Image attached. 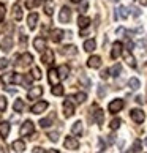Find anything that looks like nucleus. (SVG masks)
<instances>
[{
  "label": "nucleus",
  "mask_w": 147,
  "mask_h": 153,
  "mask_svg": "<svg viewBox=\"0 0 147 153\" xmlns=\"http://www.w3.org/2000/svg\"><path fill=\"white\" fill-rule=\"evenodd\" d=\"M141 3H143L144 7H147V0H141Z\"/></svg>",
  "instance_id": "obj_54"
},
{
  "label": "nucleus",
  "mask_w": 147,
  "mask_h": 153,
  "mask_svg": "<svg viewBox=\"0 0 147 153\" xmlns=\"http://www.w3.org/2000/svg\"><path fill=\"white\" fill-rule=\"evenodd\" d=\"M63 145H65V149H66V150H78V149H79V142H78V139L71 137V136H66V137H65Z\"/></svg>",
  "instance_id": "obj_4"
},
{
  "label": "nucleus",
  "mask_w": 147,
  "mask_h": 153,
  "mask_svg": "<svg viewBox=\"0 0 147 153\" xmlns=\"http://www.w3.org/2000/svg\"><path fill=\"white\" fill-rule=\"evenodd\" d=\"M59 73H57V70H54V68H51L49 70V73H48V81H49V84L51 85H57L59 84Z\"/></svg>",
  "instance_id": "obj_13"
},
{
  "label": "nucleus",
  "mask_w": 147,
  "mask_h": 153,
  "mask_svg": "<svg viewBox=\"0 0 147 153\" xmlns=\"http://www.w3.org/2000/svg\"><path fill=\"white\" fill-rule=\"evenodd\" d=\"M139 14H141V10H139V8H136V7H134V8H133V16H134V18H138Z\"/></svg>",
  "instance_id": "obj_49"
},
{
  "label": "nucleus",
  "mask_w": 147,
  "mask_h": 153,
  "mask_svg": "<svg viewBox=\"0 0 147 153\" xmlns=\"http://www.w3.org/2000/svg\"><path fill=\"white\" fill-rule=\"evenodd\" d=\"M87 66H89V68H93V70H97V68L101 66V59L98 57V55H92V57L87 60Z\"/></svg>",
  "instance_id": "obj_15"
},
{
  "label": "nucleus",
  "mask_w": 147,
  "mask_h": 153,
  "mask_svg": "<svg viewBox=\"0 0 147 153\" xmlns=\"http://www.w3.org/2000/svg\"><path fill=\"white\" fill-rule=\"evenodd\" d=\"M128 87L131 88V90H138L141 87V82H139V79L138 77H131L128 81Z\"/></svg>",
  "instance_id": "obj_29"
},
{
  "label": "nucleus",
  "mask_w": 147,
  "mask_h": 153,
  "mask_svg": "<svg viewBox=\"0 0 147 153\" xmlns=\"http://www.w3.org/2000/svg\"><path fill=\"white\" fill-rule=\"evenodd\" d=\"M125 62H127V63L131 66V68H136V60H134V57L131 55V52H128V51L125 52Z\"/></svg>",
  "instance_id": "obj_30"
},
{
  "label": "nucleus",
  "mask_w": 147,
  "mask_h": 153,
  "mask_svg": "<svg viewBox=\"0 0 147 153\" xmlns=\"http://www.w3.org/2000/svg\"><path fill=\"white\" fill-rule=\"evenodd\" d=\"M10 129H11V125H10L8 122H0V136H2L3 139L8 137Z\"/></svg>",
  "instance_id": "obj_19"
},
{
  "label": "nucleus",
  "mask_w": 147,
  "mask_h": 153,
  "mask_svg": "<svg viewBox=\"0 0 147 153\" xmlns=\"http://www.w3.org/2000/svg\"><path fill=\"white\" fill-rule=\"evenodd\" d=\"M41 3H43V0H25V8L27 10H33V8L40 7Z\"/></svg>",
  "instance_id": "obj_26"
},
{
  "label": "nucleus",
  "mask_w": 147,
  "mask_h": 153,
  "mask_svg": "<svg viewBox=\"0 0 147 153\" xmlns=\"http://www.w3.org/2000/svg\"><path fill=\"white\" fill-rule=\"evenodd\" d=\"M33 153H44V150L41 149V147H35V149H33Z\"/></svg>",
  "instance_id": "obj_50"
},
{
  "label": "nucleus",
  "mask_w": 147,
  "mask_h": 153,
  "mask_svg": "<svg viewBox=\"0 0 147 153\" xmlns=\"http://www.w3.org/2000/svg\"><path fill=\"white\" fill-rule=\"evenodd\" d=\"M120 73H122V65L120 63H117V65H114L109 70V74H112L114 77H117V76H120Z\"/></svg>",
  "instance_id": "obj_32"
},
{
  "label": "nucleus",
  "mask_w": 147,
  "mask_h": 153,
  "mask_svg": "<svg viewBox=\"0 0 147 153\" xmlns=\"http://www.w3.org/2000/svg\"><path fill=\"white\" fill-rule=\"evenodd\" d=\"M75 100H76V103H84V101L87 100V95L84 92H79V93L75 95Z\"/></svg>",
  "instance_id": "obj_37"
},
{
  "label": "nucleus",
  "mask_w": 147,
  "mask_h": 153,
  "mask_svg": "<svg viewBox=\"0 0 147 153\" xmlns=\"http://www.w3.org/2000/svg\"><path fill=\"white\" fill-rule=\"evenodd\" d=\"M60 54L63 55H68V57H71V55H76V46H65L60 49Z\"/></svg>",
  "instance_id": "obj_23"
},
{
  "label": "nucleus",
  "mask_w": 147,
  "mask_h": 153,
  "mask_svg": "<svg viewBox=\"0 0 147 153\" xmlns=\"http://www.w3.org/2000/svg\"><path fill=\"white\" fill-rule=\"evenodd\" d=\"M11 147H13V150H14V152L21 153V152H24V150H25V142H24V140H14V142L11 144Z\"/></svg>",
  "instance_id": "obj_22"
},
{
  "label": "nucleus",
  "mask_w": 147,
  "mask_h": 153,
  "mask_svg": "<svg viewBox=\"0 0 147 153\" xmlns=\"http://www.w3.org/2000/svg\"><path fill=\"white\" fill-rule=\"evenodd\" d=\"M52 120H54V115L52 117H48V118H43V120H40V126L41 128H48V126H51L52 125Z\"/></svg>",
  "instance_id": "obj_34"
},
{
  "label": "nucleus",
  "mask_w": 147,
  "mask_h": 153,
  "mask_svg": "<svg viewBox=\"0 0 147 153\" xmlns=\"http://www.w3.org/2000/svg\"><path fill=\"white\" fill-rule=\"evenodd\" d=\"M32 76H33V79H41V70L35 66V68L32 70Z\"/></svg>",
  "instance_id": "obj_40"
},
{
  "label": "nucleus",
  "mask_w": 147,
  "mask_h": 153,
  "mask_svg": "<svg viewBox=\"0 0 147 153\" xmlns=\"http://www.w3.org/2000/svg\"><path fill=\"white\" fill-rule=\"evenodd\" d=\"M141 140L138 139V140H134V144H133V149H131V153H139L141 152Z\"/></svg>",
  "instance_id": "obj_38"
},
{
  "label": "nucleus",
  "mask_w": 147,
  "mask_h": 153,
  "mask_svg": "<svg viewBox=\"0 0 147 153\" xmlns=\"http://www.w3.org/2000/svg\"><path fill=\"white\" fill-rule=\"evenodd\" d=\"M71 2H75V3H79V2H81V0H71Z\"/></svg>",
  "instance_id": "obj_56"
},
{
  "label": "nucleus",
  "mask_w": 147,
  "mask_h": 153,
  "mask_svg": "<svg viewBox=\"0 0 147 153\" xmlns=\"http://www.w3.org/2000/svg\"><path fill=\"white\" fill-rule=\"evenodd\" d=\"M57 73H59V77L63 81V79H66V77H68V74H70V66L68 65H62V66H59Z\"/></svg>",
  "instance_id": "obj_21"
},
{
  "label": "nucleus",
  "mask_w": 147,
  "mask_h": 153,
  "mask_svg": "<svg viewBox=\"0 0 147 153\" xmlns=\"http://www.w3.org/2000/svg\"><path fill=\"white\" fill-rule=\"evenodd\" d=\"M87 7H89L87 3H82V5H81V11H86V10H87Z\"/></svg>",
  "instance_id": "obj_53"
},
{
  "label": "nucleus",
  "mask_w": 147,
  "mask_h": 153,
  "mask_svg": "<svg viewBox=\"0 0 147 153\" xmlns=\"http://www.w3.org/2000/svg\"><path fill=\"white\" fill-rule=\"evenodd\" d=\"M49 153H59V150H54L52 149V150H49Z\"/></svg>",
  "instance_id": "obj_55"
},
{
  "label": "nucleus",
  "mask_w": 147,
  "mask_h": 153,
  "mask_svg": "<svg viewBox=\"0 0 147 153\" xmlns=\"http://www.w3.org/2000/svg\"><path fill=\"white\" fill-rule=\"evenodd\" d=\"M130 115H131V118H133V122H134V123H143V122H144V118H146L144 112L141 111V109H133L131 112H130Z\"/></svg>",
  "instance_id": "obj_8"
},
{
  "label": "nucleus",
  "mask_w": 147,
  "mask_h": 153,
  "mask_svg": "<svg viewBox=\"0 0 147 153\" xmlns=\"http://www.w3.org/2000/svg\"><path fill=\"white\" fill-rule=\"evenodd\" d=\"M48 137L52 140V142H57V140H59V133H57V131H52V133L48 134Z\"/></svg>",
  "instance_id": "obj_41"
},
{
  "label": "nucleus",
  "mask_w": 147,
  "mask_h": 153,
  "mask_svg": "<svg viewBox=\"0 0 147 153\" xmlns=\"http://www.w3.org/2000/svg\"><path fill=\"white\" fill-rule=\"evenodd\" d=\"M41 62L44 65H51V63H52V62H54V52H52V51H49V49L44 51L43 57H41Z\"/></svg>",
  "instance_id": "obj_17"
},
{
  "label": "nucleus",
  "mask_w": 147,
  "mask_h": 153,
  "mask_svg": "<svg viewBox=\"0 0 147 153\" xmlns=\"http://www.w3.org/2000/svg\"><path fill=\"white\" fill-rule=\"evenodd\" d=\"M41 95H43V88H41V87H32V88H30V92L27 93V100L35 101V100L40 98Z\"/></svg>",
  "instance_id": "obj_9"
},
{
  "label": "nucleus",
  "mask_w": 147,
  "mask_h": 153,
  "mask_svg": "<svg viewBox=\"0 0 147 153\" xmlns=\"http://www.w3.org/2000/svg\"><path fill=\"white\" fill-rule=\"evenodd\" d=\"M144 144H146V145H147V137H146V140H144Z\"/></svg>",
  "instance_id": "obj_57"
},
{
  "label": "nucleus",
  "mask_w": 147,
  "mask_h": 153,
  "mask_svg": "<svg viewBox=\"0 0 147 153\" xmlns=\"http://www.w3.org/2000/svg\"><path fill=\"white\" fill-rule=\"evenodd\" d=\"M123 106H125V103H123V100L117 98V100H112V101H111L109 106H108V109H109L111 114H117V112H120V111L123 109Z\"/></svg>",
  "instance_id": "obj_1"
},
{
  "label": "nucleus",
  "mask_w": 147,
  "mask_h": 153,
  "mask_svg": "<svg viewBox=\"0 0 147 153\" xmlns=\"http://www.w3.org/2000/svg\"><path fill=\"white\" fill-rule=\"evenodd\" d=\"M51 92H52L54 96H62L63 95V87L57 84V85H52V90H51Z\"/></svg>",
  "instance_id": "obj_36"
},
{
  "label": "nucleus",
  "mask_w": 147,
  "mask_h": 153,
  "mask_svg": "<svg viewBox=\"0 0 147 153\" xmlns=\"http://www.w3.org/2000/svg\"><path fill=\"white\" fill-rule=\"evenodd\" d=\"M112 2H119V0H112Z\"/></svg>",
  "instance_id": "obj_58"
},
{
  "label": "nucleus",
  "mask_w": 147,
  "mask_h": 153,
  "mask_svg": "<svg viewBox=\"0 0 147 153\" xmlns=\"http://www.w3.org/2000/svg\"><path fill=\"white\" fill-rule=\"evenodd\" d=\"M11 48H13V39H11V36H5L0 41V49L3 52H8V51H11Z\"/></svg>",
  "instance_id": "obj_14"
},
{
  "label": "nucleus",
  "mask_w": 147,
  "mask_h": 153,
  "mask_svg": "<svg viewBox=\"0 0 147 153\" xmlns=\"http://www.w3.org/2000/svg\"><path fill=\"white\" fill-rule=\"evenodd\" d=\"M63 30L62 29H54L52 32H51V39H52L54 43H59V41H62V38H63Z\"/></svg>",
  "instance_id": "obj_18"
},
{
  "label": "nucleus",
  "mask_w": 147,
  "mask_h": 153,
  "mask_svg": "<svg viewBox=\"0 0 147 153\" xmlns=\"http://www.w3.org/2000/svg\"><path fill=\"white\" fill-rule=\"evenodd\" d=\"M32 62H33V55L29 54V52H24V54H22L21 57L18 59V65H19V66H29Z\"/></svg>",
  "instance_id": "obj_6"
},
{
  "label": "nucleus",
  "mask_w": 147,
  "mask_h": 153,
  "mask_svg": "<svg viewBox=\"0 0 147 153\" xmlns=\"http://www.w3.org/2000/svg\"><path fill=\"white\" fill-rule=\"evenodd\" d=\"M100 77H101V79H104V81H106V79L109 77V70H103V71L100 73Z\"/></svg>",
  "instance_id": "obj_45"
},
{
  "label": "nucleus",
  "mask_w": 147,
  "mask_h": 153,
  "mask_svg": "<svg viewBox=\"0 0 147 153\" xmlns=\"http://www.w3.org/2000/svg\"><path fill=\"white\" fill-rule=\"evenodd\" d=\"M13 16H14L16 21H21L22 19V10H21V5L19 3H16L14 7H13Z\"/></svg>",
  "instance_id": "obj_28"
},
{
  "label": "nucleus",
  "mask_w": 147,
  "mask_h": 153,
  "mask_svg": "<svg viewBox=\"0 0 147 153\" xmlns=\"http://www.w3.org/2000/svg\"><path fill=\"white\" fill-rule=\"evenodd\" d=\"M37 22H38V14H37V13H30V14H29V18H27V24H29L30 30H35Z\"/></svg>",
  "instance_id": "obj_20"
},
{
  "label": "nucleus",
  "mask_w": 147,
  "mask_h": 153,
  "mask_svg": "<svg viewBox=\"0 0 147 153\" xmlns=\"http://www.w3.org/2000/svg\"><path fill=\"white\" fill-rule=\"evenodd\" d=\"M71 100H73L71 96H68V98L63 101V114H65L66 118L71 117L73 114H75V104H73V101H71Z\"/></svg>",
  "instance_id": "obj_2"
},
{
  "label": "nucleus",
  "mask_w": 147,
  "mask_h": 153,
  "mask_svg": "<svg viewBox=\"0 0 147 153\" xmlns=\"http://www.w3.org/2000/svg\"><path fill=\"white\" fill-rule=\"evenodd\" d=\"M5 109H7V100L3 96H0V112H3Z\"/></svg>",
  "instance_id": "obj_42"
},
{
  "label": "nucleus",
  "mask_w": 147,
  "mask_h": 153,
  "mask_svg": "<svg viewBox=\"0 0 147 153\" xmlns=\"http://www.w3.org/2000/svg\"><path fill=\"white\" fill-rule=\"evenodd\" d=\"M33 131H35V125H33V122H30V120H27L24 125L21 126V136H30V134H33Z\"/></svg>",
  "instance_id": "obj_3"
},
{
  "label": "nucleus",
  "mask_w": 147,
  "mask_h": 153,
  "mask_svg": "<svg viewBox=\"0 0 147 153\" xmlns=\"http://www.w3.org/2000/svg\"><path fill=\"white\" fill-rule=\"evenodd\" d=\"M136 103H139V104H143V103H144L143 96H136Z\"/></svg>",
  "instance_id": "obj_51"
},
{
  "label": "nucleus",
  "mask_w": 147,
  "mask_h": 153,
  "mask_svg": "<svg viewBox=\"0 0 147 153\" xmlns=\"http://www.w3.org/2000/svg\"><path fill=\"white\" fill-rule=\"evenodd\" d=\"M120 123H122L120 118H114V120H111V125H109V126H111V129H117L119 126H120Z\"/></svg>",
  "instance_id": "obj_39"
},
{
  "label": "nucleus",
  "mask_w": 147,
  "mask_h": 153,
  "mask_svg": "<svg viewBox=\"0 0 147 153\" xmlns=\"http://www.w3.org/2000/svg\"><path fill=\"white\" fill-rule=\"evenodd\" d=\"M11 82L13 84H24V77L18 73H11Z\"/></svg>",
  "instance_id": "obj_33"
},
{
  "label": "nucleus",
  "mask_w": 147,
  "mask_h": 153,
  "mask_svg": "<svg viewBox=\"0 0 147 153\" xmlns=\"http://www.w3.org/2000/svg\"><path fill=\"white\" fill-rule=\"evenodd\" d=\"M122 49H123V46H122V43L120 41H116L114 44H112V51H111V57L112 59H119L120 57V54H122Z\"/></svg>",
  "instance_id": "obj_12"
},
{
  "label": "nucleus",
  "mask_w": 147,
  "mask_h": 153,
  "mask_svg": "<svg viewBox=\"0 0 147 153\" xmlns=\"http://www.w3.org/2000/svg\"><path fill=\"white\" fill-rule=\"evenodd\" d=\"M0 82H2V81H0Z\"/></svg>",
  "instance_id": "obj_59"
},
{
  "label": "nucleus",
  "mask_w": 147,
  "mask_h": 153,
  "mask_svg": "<svg viewBox=\"0 0 147 153\" xmlns=\"http://www.w3.org/2000/svg\"><path fill=\"white\" fill-rule=\"evenodd\" d=\"M10 63H8V60L7 59H0V70H5Z\"/></svg>",
  "instance_id": "obj_43"
},
{
  "label": "nucleus",
  "mask_w": 147,
  "mask_h": 153,
  "mask_svg": "<svg viewBox=\"0 0 147 153\" xmlns=\"http://www.w3.org/2000/svg\"><path fill=\"white\" fill-rule=\"evenodd\" d=\"M3 18H5V5L0 3V22L3 21Z\"/></svg>",
  "instance_id": "obj_46"
},
{
  "label": "nucleus",
  "mask_w": 147,
  "mask_h": 153,
  "mask_svg": "<svg viewBox=\"0 0 147 153\" xmlns=\"http://www.w3.org/2000/svg\"><path fill=\"white\" fill-rule=\"evenodd\" d=\"M24 81H25V84H32V81H33V76H30V74H25Z\"/></svg>",
  "instance_id": "obj_48"
},
{
  "label": "nucleus",
  "mask_w": 147,
  "mask_h": 153,
  "mask_svg": "<svg viewBox=\"0 0 147 153\" xmlns=\"http://www.w3.org/2000/svg\"><path fill=\"white\" fill-rule=\"evenodd\" d=\"M33 48H35L38 52H44L46 51V39L41 36H37L35 41H33Z\"/></svg>",
  "instance_id": "obj_11"
},
{
  "label": "nucleus",
  "mask_w": 147,
  "mask_h": 153,
  "mask_svg": "<svg viewBox=\"0 0 147 153\" xmlns=\"http://www.w3.org/2000/svg\"><path fill=\"white\" fill-rule=\"evenodd\" d=\"M78 25L81 27V29H87V27L90 25V19L87 18V16H79L78 18Z\"/></svg>",
  "instance_id": "obj_25"
},
{
  "label": "nucleus",
  "mask_w": 147,
  "mask_h": 153,
  "mask_svg": "<svg viewBox=\"0 0 147 153\" xmlns=\"http://www.w3.org/2000/svg\"><path fill=\"white\" fill-rule=\"evenodd\" d=\"M93 111H95V112H92L93 122H97L98 125H101V123H103V120H104V112L101 111V109H98L97 106H93Z\"/></svg>",
  "instance_id": "obj_10"
},
{
  "label": "nucleus",
  "mask_w": 147,
  "mask_h": 153,
  "mask_svg": "<svg viewBox=\"0 0 147 153\" xmlns=\"http://www.w3.org/2000/svg\"><path fill=\"white\" fill-rule=\"evenodd\" d=\"M70 18H71V10L68 7H62L60 14H59V21L63 22V24H66V22L70 21Z\"/></svg>",
  "instance_id": "obj_7"
},
{
  "label": "nucleus",
  "mask_w": 147,
  "mask_h": 153,
  "mask_svg": "<svg viewBox=\"0 0 147 153\" xmlns=\"http://www.w3.org/2000/svg\"><path fill=\"white\" fill-rule=\"evenodd\" d=\"M13 109H14V112H22V111H24V101H22V100H16L14 104H13Z\"/></svg>",
  "instance_id": "obj_35"
},
{
  "label": "nucleus",
  "mask_w": 147,
  "mask_h": 153,
  "mask_svg": "<svg viewBox=\"0 0 147 153\" xmlns=\"http://www.w3.org/2000/svg\"><path fill=\"white\" fill-rule=\"evenodd\" d=\"M21 46H24V48L27 46V36L22 32H21Z\"/></svg>",
  "instance_id": "obj_47"
},
{
  "label": "nucleus",
  "mask_w": 147,
  "mask_h": 153,
  "mask_svg": "<svg viewBox=\"0 0 147 153\" xmlns=\"http://www.w3.org/2000/svg\"><path fill=\"white\" fill-rule=\"evenodd\" d=\"M104 95H106V87H104V85H100V88H98V96H100V98H103Z\"/></svg>",
  "instance_id": "obj_44"
},
{
  "label": "nucleus",
  "mask_w": 147,
  "mask_h": 153,
  "mask_svg": "<svg viewBox=\"0 0 147 153\" xmlns=\"http://www.w3.org/2000/svg\"><path fill=\"white\" fill-rule=\"evenodd\" d=\"M133 46H134V44H133L131 41H128V43H127V48H128V51H131V49H133Z\"/></svg>",
  "instance_id": "obj_52"
},
{
  "label": "nucleus",
  "mask_w": 147,
  "mask_h": 153,
  "mask_svg": "<svg viewBox=\"0 0 147 153\" xmlns=\"http://www.w3.org/2000/svg\"><path fill=\"white\" fill-rule=\"evenodd\" d=\"M48 101H38V103L37 104H33L32 106V109H30V112H32V114H41V112H44V111H46L48 109Z\"/></svg>",
  "instance_id": "obj_5"
},
{
  "label": "nucleus",
  "mask_w": 147,
  "mask_h": 153,
  "mask_svg": "<svg viewBox=\"0 0 147 153\" xmlns=\"http://www.w3.org/2000/svg\"><path fill=\"white\" fill-rule=\"evenodd\" d=\"M71 133L75 136H81L82 134V122H76L75 125L71 126Z\"/></svg>",
  "instance_id": "obj_27"
},
{
  "label": "nucleus",
  "mask_w": 147,
  "mask_h": 153,
  "mask_svg": "<svg viewBox=\"0 0 147 153\" xmlns=\"http://www.w3.org/2000/svg\"><path fill=\"white\" fill-rule=\"evenodd\" d=\"M44 13H46L48 16H51L54 13V2L52 0H48V2L44 3Z\"/></svg>",
  "instance_id": "obj_31"
},
{
  "label": "nucleus",
  "mask_w": 147,
  "mask_h": 153,
  "mask_svg": "<svg viewBox=\"0 0 147 153\" xmlns=\"http://www.w3.org/2000/svg\"><path fill=\"white\" fill-rule=\"evenodd\" d=\"M130 16V13H128V8L127 7H123V5H120L117 10H116V14H114V18L117 19V18H122V19H127Z\"/></svg>",
  "instance_id": "obj_16"
},
{
  "label": "nucleus",
  "mask_w": 147,
  "mask_h": 153,
  "mask_svg": "<svg viewBox=\"0 0 147 153\" xmlns=\"http://www.w3.org/2000/svg\"><path fill=\"white\" fill-rule=\"evenodd\" d=\"M95 48H97V41H95L93 38L87 39L86 43H84V49L87 51V52H92V51H95Z\"/></svg>",
  "instance_id": "obj_24"
}]
</instances>
